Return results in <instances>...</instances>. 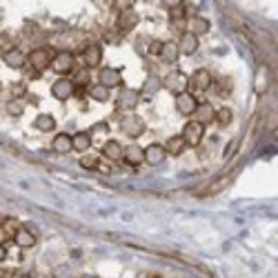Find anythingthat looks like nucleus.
Wrapping results in <instances>:
<instances>
[{
	"mask_svg": "<svg viewBox=\"0 0 278 278\" xmlns=\"http://www.w3.org/2000/svg\"><path fill=\"white\" fill-rule=\"evenodd\" d=\"M52 60H54V52L49 47H38L27 56V63H29L33 71H44L47 67H52Z\"/></svg>",
	"mask_w": 278,
	"mask_h": 278,
	"instance_id": "nucleus-1",
	"label": "nucleus"
},
{
	"mask_svg": "<svg viewBox=\"0 0 278 278\" xmlns=\"http://www.w3.org/2000/svg\"><path fill=\"white\" fill-rule=\"evenodd\" d=\"M182 141H185L187 147H198L205 138V125H200L196 120H189L185 127H182Z\"/></svg>",
	"mask_w": 278,
	"mask_h": 278,
	"instance_id": "nucleus-2",
	"label": "nucleus"
},
{
	"mask_svg": "<svg viewBox=\"0 0 278 278\" xmlns=\"http://www.w3.org/2000/svg\"><path fill=\"white\" fill-rule=\"evenodd\" d=\"M74 65H76V58L71 52H58L54 54V60H52V69L58 74L60 78H65L67 74L74 71Z\"/></svg>",
	"mask_w": 278,
	"mask_h": 278,
	"instance_id": "nucleus-3",
	"label": "nucleus"
},
{
	"mask_svg": "<svg viewBox=\"0 0 278 278\" xmlns=\"http://www.w3.org/2000/svg\"><path fill=\"white\" fill-rule=\"evenodd\" d=\"M120 129L125 136H129V138H138V136H143L145 133V122L141 116H136V114H127L125 118L120 120Z\"/></svg>",
	"mask_w": 278,
	"mask_h": 278,
	"instance_id": "nucleus-4",
	"label": "nucleus"
},
{
	"mask_svg": "<svg viewBox=\"0 0 278 278\" xmlns=\"http://www.w3.org/2000/svg\"><path fill=\"white\" fill-rule=\"evenodd\" d=\"M174 103H176V111L180 116H194V114H196V109H198V98L194 96L192 91L178 94Z\"/></svg>",
	"mask_w": 278,
	"mask_h": 278,
	"instance_id": "nucleus-5",
	"label": "nucleus"
},
{
	"mask_svg": "<svg viewBox=\"0 0 278 278\" xmlns=\"http://www.w3.org/2000/svg\"><path fill=\"white\" fill-rule=\"evenodd\" d=\"M163 85L169 89L171 94H182V91H187V87H189V78L182 74V71H171V74H167V78L163 80Z\"/></svg>",
	"mask_w": 278,
	"mask_h": 278,
	"instance_id": "nucleus-6",
	"label": "nucleus"
},
{
	"mask_svg": "<svg viewBox=\"0 0 278 278\" xmlns=\"http://www.w3.org/2000/svg\"><path fill=\"white\" fill-rule=\"evenodd\" d=\"M98 85H103L105 89H114V87H120L122 85V76L118 69H114V67H103L98 74Z\"/></svg>",
	"mask_w": 278,
	"mask_h": 278,
	"instance_id": "nucleus-7",
	"label": "nucleus"
},
{
	"mask_svg": "<svg viewBox=\"0 0 278 278\" xmlns=\"http://www.w3.org/2000/svg\"><path fill=\"white\" fill-rule=\"evenodd\" d=\"M145 152V163L147 165H163L165 163V158H167V152H165V145H160V143H152V145H147V147L143 149Z\"/></svg>",
	"mask_w": 278,
	"mask_h": 278,
	"instance_id": "nucleus-8",
	"label": "nucleus"
},
{
	"mask_svg": "<svg viewBox=\"0 0 278 278\" xmlns=\"http://www.w3.org/2000/svg\"><path fill=\"white\" fill-rule=\"evenodd\" d=\"M76 94V87L69 78H58V80L52 85V96L58 100H69Z\"/></svg>",
	"mask_w": 278,
	"mask_h": 278,
	"instance_id": "nucleus-9",
	"label": "nucleus"
},
{
	"mask_svg": "<svg viewBox=\"0 0 278 278\" xmlns=\"http://www.w3.org/2000/svg\"><path fill=\"white\" fill-rule=\"evenodd\" d=\"M189 87H192L194 91H207L211 87V74L207 69H196L189 76Z\"/></svg>",
	"mask_w": 278,
	"mask_h": 278,
	"instance_id": "nucleus-10",
	"label": "nucleus"
},
{
	"mask_svg": "<svg viewBox=\"0 0 278 278\" xmlns=\"http://www.w3.org/2000/svg\"><path fill=\"white\" fill-rule=\"evenodd\" d=\"M100 60H103V49H100V44H87V47L82 49V63H85L87 69L100 67Z\"/></svg>",
	"mask_w": 278,
	"mask_h": 278,
	"instance_id": "nucleus-11",
	"label": "nucleus"
},
{
	"mask_svg": "<svg viewBox=\"0 0 278 278\" xmlns=\"http://www.w3.org/2000/svg\"><path fill=\"white\" fill-rule=\"evenodd\" d=\"M138 98L141 96H138L136 89H122L118 94V98H116V107L120 111H131L138 105Z\"/></svg>",
	"mask_w": 278,
	"mask_h": 278,
	"instance_id": "nucleus-12",
	"label": "nucleus"
},
{
	"mask_svg": "<svg viewBox=\"0 0 278 278\" xmlns=\"http://www.w3.org/2000/svg\"><path fill=\"white\" fill-rule=\"evenodd\" d=\"M3 63L11 67V69H22V67L27 65V56L25 52H20L18 47L9 49V52H3Z\"/></svg>",
	"mask_w": 278,
	"mask_h": 278,
	"instance_id": "nucleus-13",
	"label": "nucleus"
},
{
	"mask_svg": "<svg viewBox=\"0 0 278 278\" xmlns=\"http://www.w3.org/2000/svg\"><path fill=\"white\" fill-rule=\"evenodd\" d=\"M176 44H178V54H182V56H194V54L198 52V44H200V42H198L196 36H192L189 31H185L180 38H178Z\"/></svg>",
	"mask_w": 278,
	"mask_h": 278,
	"instance_id": "nucleus-14",
	"label": "nucleus"
},
{
	"mask_svg": "<svg viewBox=\"0 0 278 278\" xmlns=\"http://www.w3.org/2000/svg\"><path fill=\"white\" fill-rule=\"evenodd\" d=\"M122 160H125L129 167H138L145 163V152L143 147H138V145H129V147L122 149Z\"/></svg>",
	"mask_w": 278,
	"mask_h": 278,
	"instance_id": "nucleus-15",
	"label": "nucleus"
},
{
	"mask_svg": "<svg viewBox=\"0 0 278 278\" xmlns=\"http://www.w3.org/2000/svg\"><path fill=\"white\" fill-rule=\"evenodd\" d=\"M14 243L22 249H29V247L36 245V234L29 231L27 227H18V229L14 231Z\"/></svg>",
	"mask_w": 278,
	"mask_h": 278,
	"instance_id": "nucleus-16",
	"label": "nucleus"
},
{
	"mask_svg": "<svg viewBox=\"0 0 278 278\" xmlns=\"http://www.w3.org/2000/svg\"><path fill=\"white\" fill-rule=\"evenodd\" d=\"M52 149H54L56 154H60V156L74 152V145H71V136H69V133H56L54 141H52Z\"/></svg>",
	"mask_w": 278,
	"mask_h": 278,
	"instance_id": "nucleus-17",
	"label": "nucleus"
},
{
	"mask_svg": "<svg viewBox=\"0 0 278 278\" xmlns=\"http://www.w3.org/2000/svg\"><path fill=\"white\" fill-rule=\"evenodd\" d=\"M209 20L207 18H203V16H196V18H192V20H189L187 22V29L185 31H189V33H192V36H203V33H207L209 31Z\"/></svg>",
	"mask_w": 278,
	"mask_h": 278,
	"instance_id": "nucleus-18",
	"label": "nucleus"
},
{
	"mask_svg": "<svg viewBox=\"0 0 278 278\" xmlns=\"http://www.w3.org/2000/svg\"><path fill=\"white\" fill-rule=\"evenodd\" d=\"M71 145H74V152L85 154L89 147H91V133L89 131H78L71 136Z\"/></svg>",
	"mask_w": 278,
	"mask_h": 278,
	"instance_id": "nucleus-19",
	"label": "nucleus"
},
{
	"mask_svg": "<svg viewBox=\"0 0 278 278\" xmlns=\"http://www.w3.org/2000/svg\"><path fill=\"white\" fill-rule=\"evenodd\" d=\"M214 114H216V109L209 103H198V109L194 116H196V122H200V125H209L214 120Z\"/></svg>",
	"mask_w": 278,
	"mask_h": 278,
	"instance_id": "nucleus-20",
	"label": "nucleus"
},
{
	"mask_svg": "<svg viewBox=\"0 0 278 278\" xmlns=\"http://www.w3.org/2000/svg\"><path fill=\"white\" fill-rule=\"evenodd\" d=\"M122 145L118 141H107L103 145V156L109 160H122Z\"/></svg>",
	"mask_w": 278,
	"mask_h": 278,
	"instance_id": "nucleus-21",
	"label": "nucleus"
},
{
	"mask_svg": "<svg viewBox=\"0 0 278 278\" xmlns=\"http://www.w3.org/2000/svg\"><path fill=\"white\" fill-rule=\"evenodd\" d=\"M158 58H163L165 63H176V60L180 58V54H178V44L171 42V40L163 42V49H160V56H158Z\"/></svg>",
	"mask_w": 278,
	"mask_h": 278,
	"instance_id": "nucleus-22",
	"label": "nucleus"
},
{
	"mask_svg": "<svg viewBox=\"0 0 278 278\" xmlns=\"http://www.w3.org/2000/svg\"><path fill=\"white\" fill-rule=\"evenodd\" d=\"M185 149H187V145H185V141H182V136H171L165 145L167 156H180Z\"/></svg>",
	"mask_w": 278,
	"mask_h": 278,
	"instance_id": "nucleus-23",
	"label": "nucleus"
},
{
	"mask_svg": "<svg viewBox=\"0 0 278 278\" xmlns=\"http://www.w3.org/2000/svg\"><path fill=\"white\" fill-rule=\"evenodd\" d=\"M33 127H36L38 131H54L56 129V118L54 116H49V114H38L36 116V120H33Z\"/></svg>",
	"mask_w": 278,
	"mask_h": 278,
	"instance_id": "nucleus-24",
	"label": "nucleus"
},
{
	"mask_svg": "<svg viewBox=\"0 0 278 278\" xmlns=\"http://www.w3.org/2000/svg\"><path fill=\"white\" fill-rule=\"evenodd\" d=\"M138 25V16L133 14V11H125V14H120V18H118V27L122 31H131L133 27Z\"/></svg>",
	"mask_w": 278,
	"mask_h": 278,
	"instance_id": "nucleus-25",
	"label": "nucleus"
},
{
	"mask_svg": "<svg viewBox=\"0 0 278 278\" xmlns=\"http://www.w3.org/2000/svg\"><path fill=\"white\" fill-rule=\"evenodd\" d=\"M87 94H89V98L96 100V103H107L109 96H111L109 89H105L103 85H91V87L87 89Z\"/></svg>",
	"mask_w": 278,
	"mask_h": 278,
	"instance_id": "nucleus-26",
	"label": "nucleus"
},
{
	"mask_svg": "<svg viewBox=\"0 0 278 278\" xmlns=\"http://www.w3.org/2000/svg\"><path fill=\"white\" fill-rule=\"evenodd\" d=\"M231 118H234V114L229 107H220V109H216V114H214V120L218 122L220 127H227L231 122Z\"/></svg>",
	"mask_w": 278,
	"mask_h": 278,
	"instance_id": "nucleus-27",
	"label": "nucleus"
},
{
	"mask_svg": "<svg viewBox=\"0 0 278 278\" xmlns=\"http://www.w3.org/2000/svg\"><path fill=\"white\" fill-rule=\"evenodd\" d=\"M98 163H100V158H98V156H82V158L78 160V165H80L82 169H89V171H91V169H96Z\"/></svg>",
	"mask_w": 278,
	"mask_h": 278,
	"instance_id": "nucleus-28",
	"label": "nucleus"
},
{
	"mask_svg": "<svg viewBox=\"0 0 278 278\" xmlns=\"http://www.w3.org/2000/svg\"><path fill=\"white\" fill-rule=\"evenodd\" d=\"M71 82H74V87H76V89L89 87V71H78L76 78H74V80H71Z\"/></svg>",
	"mask_w": 278,
	"mask_h": 278,
	"instance_id": "nucleus-29",
	"label": "nucleus"
},
{
	"mask_svg": "<svg viewBox=\"0 0 278 278\" xmlns=\"http://www.w3.org/2000/svg\"><path fill=\"white\" fill-rule=\"evenodd\" d=\"M22 111H25V107H22L20 100H9L7 103V114L9 116H20Z\"/></svg>",
	"mask_w": 278,
	"mask_h": 278,
	"instance_id": "nucleus-30",
	"label": "nucleus"
},
{
	"mask_svg": "<svg viewBox=\"0 0 278 278\" xmlns=\"http://www.w3.org/2000/svg\"><path fill=\"white\" fill-rule=\"evenodd\" d=\"M160 49H163V42L160 40H154L152 44H149V54L152 56H160Z\"/></svg>",
	"mask_w": 278,
	"mask_h": 278,
	"instance_id": "nucleus-31",
	"label": "nucleus"
},
{
	"mask_svg": "<svg viewBox=\"0 0 278 278\" xmlns=\"http://www.w3.org/2000/svg\"><path fill=\"white\" fill-rule=\"evenodd\" d=\"M96 171H100V174H111V167H109V165H105L103 160H100L98 167H96Z\"/></svg>",
	"mask_w": 278,
	"mask_h": 278,
	"instance_id": "nucleus-32",
	"label": "nucleus"
},
{
	"mask_svg": "<svg viewBox=\"0 0 278 278\" xmlns=\"http://www.w3.org/2000/svg\"><path fill=\"white\" fill-rule=\"evenodd\" d=\"M5 256H7V249H5L3 245H0V263H3V260H5Z\"/></svg>",
	"mask_w": 278,
	"mask_h": 278,
	"instance_id": "nucleus-33",
	"label": "nucleus"
},
{
	"mask_svg": "<svg viewBox=\"0 0 278 278\" xmlns=\"http://www.w3.org/2000/svg\"><path fill=\"white\" fill-rule=\"evenodd\" d=\"M85 278H96V276H85Z\"/></svg>",
	"mask_w": 278,
	"mask_h": 278,
	"instance_id": "nucleus-34",
	"label": "nucleus"
}]
</instances>
